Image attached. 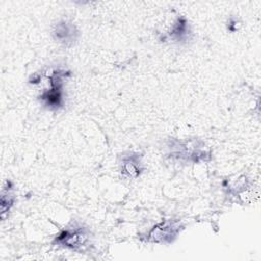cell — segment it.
<instances>
[{"label":"cell","instance_id":"obj_5","mask_svg":"<svg viewBox=\"0 0 261 261\" xmlns=\"http://www.w3.org/2000/svg\"><path fill=\"white\" fill-rule=\"evenodd\" d=\"M52 35L53 38L60 44H63L65 46H71L73 45L74 41H76L79 31L71 21L61 19L56 24H54Z\"/></svg>","mask_w":261,"mask_h":261},{"label":"cell","instance_id":"obj_4","mask_svg":"<svg viewBox=\"0 0 261 261\" xmlns=\"http://www.w3.org/2000/svg\"><path fill=\"white\" fill-rule=\"evenodd\" d=\"M144 171V166L139 153L128 152L122 155L120 161V173L123 177L135 179Z\"/></svg>","mask_w":261,"mask_h":261},{"label":"cell","instance_id":"obj_7","mask_svg":"<svg viewBox=\"0 0 261 261\" xmlns=\"http://www.w3.org/2000/svg\"><path fill=\"white\" fill-rule=\"evenodd\" d=\"M14 201H15V198L14 196L11 194L10 192V188H3L2 190V193H1V217L2 219H4L5 217V214L7 212L10 211L11 207L13 206L14 204Z\"/></svg>","mask_w":261,"mask_h":261},{"label":"cell","instance_id":"obj_1","mask_svg":"<svg viewBox=\"0 0 261 261\" xmlns=\"http://www.w3.org/2000/svg\"><path fill=\"white\" fill-rule=\"evenodd\" d=\"M90 239L91 232L89 228L74 222L62 228L55 236L53 245L74 252H82L90 245Z\"/></svg>","mask_w":261,"mask_h":261},{"label":"cell","instance_id":"obj_2","mask_svg":"<svg viewBox=\"0 0 261 261\" xmlns=\"http://www.w3.org/2000/svg\"><path fill=\"white\" fill-rule=\"evenodd\" d=\"M182 229L184 225L179 220L164 219L147 231L144 236V241L152 244H171Z\"/></svg>","mask_w":261,"mask_h":261},{"label":"cell","instance_id":"obj_6","mask_svg":"<svg viewBox=\"0 0 261 261\" xmlns=\"http://www.w3.org/2000/svg\"><path fill=\"white\" fill-rule=\"evenodd\" d=\"M189 25L185 18H178L177 21L173 24L171 32L168 34V37L175 41H182L188 37Z\"/></svg>","mask_w":261,"mask_h":261},{"label":"cell","instance_id":"obj_3","mask_svg":"<svg viewBox=\"0 0 261 261\" xmlns=\"http://www.w3.org/2000/svg\"><path fill=\"white\" fill-rule=\"evenodd\" d=\"M65 71L55 69L48 76L49 88L44 90L40 95L41 102L50 109H58L63 104V79Z\"/></svg>","mask_w":261,"mask_h":261}]
</instances>
